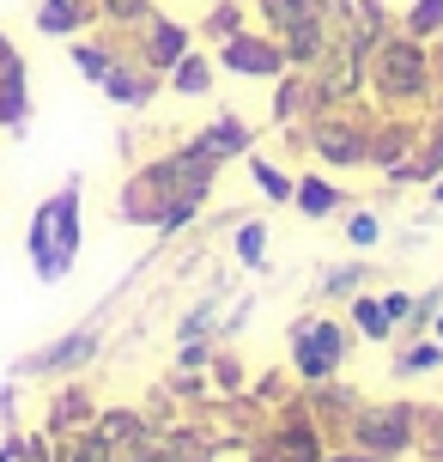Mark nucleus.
Wrapping results in <instances>:
<instances>
[{"mask_svg": "<svg viewBox=\"0 0 443 462\" xmlns=\"http://www.w3.org/2000/svg\"><path fill=\"white\" fill-rule=\"evenodd\" d=\"M212 310H219V304L201 299V304H194V310L183 317V323H176V335H183V341H188V335H212Z\"/></svg>", "mask_w": 443, "mask_h": 462, "instance_id": "obj_24", "label": "nucleus"}, {"mask_svg": "<svg viewBox=\"0 0 443 462\" xmlns=\"http://www.w3.org/2000/svg\"><path fill=\"white\" fill-rule=\"evenodd\" d=\"M183 49H194V31H188L183 19H164V13H146L140 24H134V55H140L152 73H164Z\"/></svg>", "mask_w": 443, "mask_h": 462, "instance_id": "obj_10", "label": "nucleus"}, {"mask_svg": "<svg viewBox=\"0 0 443 462\" xmlns=\"http://www.w3.org/2000/svg\"><path fill=\"white\" fill-rule=\"evenodd\" d=\"M104 19V6L97 0H37V13H31V24L43 31V37H86L92 24Z\"/></svg>", "mask_w": 443, "mask_h": 462, "instance_id": "obj_12", "label": "nucleus"}, {"mask_svg": "<svg viewBox=\"0 0 443 462\" xmlns=\"http://www.w3.org/2000/svg\"><path fill=\"white\" fill-rule=\"evenodd\" d=\"M243 171H249V183H256L261 195L274 201V208H292V183H298L292 171H280V164L261 159V152H243Z\"/></svg>", "mask_w": 443, "mask_h": 462, "instance_id": "obj_17", "label": "nucleus"}, {"mask_svg": "<svg viewBox=\"0 0 443 462\" xmlns=\"http://www.w3.org/2000/svg\"><path fill=\"white\" fill-rule=\"evenodd\" d=\"M431 208H443V177H438V183H431Z\"/></svg>", "mask_w": 443, "mask_h": 462, "instance_id": "obj_25", "label": "nucleus"}, {"mask_svg": "<svg viewBox=\"0 0 443 462\" xmlns=\"http://www.w3.org/2000/svg\"><path fill=\"white\" fill-rule=\"evenodd\" d=\"M340 208H347V189L334 183V177H322L316 164L298 171V183H292V213H303V219H334Z\"/></svg>", "mask_w": 443, "mask_h": 462, "instance_id": "obj_13", "label": "nucleus"}, {"mask_svg": "<svg viewBox=\"0 0 443 462\" xmlns=\"http://www.w3.org/2000/svg\"><path fill=\"white\" fill-rule=\"evenodd\" d=\"M352 323L347 317H298L292 323V371H298L310 390H322L334 371L352 359Z\"/></svg>", "mask_w": 443, "mask_h": 462, "instance_id": "obj_4", "label": "nucleus"}, {"mask_svg": "<svg viewBox=\"0 0 443 462\" xmlns=\"http://www.w3.org/2000/svg\"><path fill=\"white\" fill-rule=\"evenodd\" d=\"M97 346H104V323H79V328H68V335H55L49 346L24 353L19 377H73V371H86L97 359Z\"/></svg>", "mask_w": 443, "mask_h": 462, "instance_id": "obj_7", "label": "nucleus"}, {"mask_svg": "<svg viewBox=\"0 0 443 462\" xmlns=\"http://www.w3.org/2000/svg\"><path fill=\"white\" fill-rule=\"evenodd\" d=\"M347 323L358 341H371V346H389L395 335H407V323H413V299L407 292H352L347 299Z\"/></svg>", "mask_w": 443, "mask_h": 462, "instance_id": "obj_8", "label": "nucleus"}, {"mask_svg": "<svg viewBox=\"0 0 443 462\" xmlns=\"http://www.w3.org/2000/svg\"><path fill=\"white\" fill-rule=\"evenodd\" d=\"M24 122H31L24 61H19V55H6V61H0V128H6V134H24Z\"/></svg>", "mask_w": 443, "mask_h": 462, "instance_id": "obj_15", "label": "nucleus"}, {"mask_svg": "<svg viewBox=\"0 0 443 462\" xmlns=\"http://www.w3.org/2000/svg\"><path fill=\"white\" fill-rule=\"evenodd\" d=\"M249 140H256V134H249V122H243V116L219 110L201 134H188V152H201V159H212V164H231V159L249 152Z\"/></svg>", "mask_w": 443, "mask_h": 462, "instance_id": "obj_11", "label": "nucleus"}, {"mask_svg": "<svg viewBox=\"0 0 443 462\" xmlns=\"http://www.w3.org/2000/svg\"><path fill=\"white\" fill-rule=\"evenodd\" d=\"M413 432H420L413 402H365V408H352V450H365L371 462L407 457Z\"/></svg>", "mask_w": 443, "mask_h": 462, "instance_id": "obj_5", "label": "nucleus"}, {"mask_svg": "<svg viewBox=\"0 0 443 462\" xmlns=\"http://www.w3.org/2000/svg\"><path fill=\"white\" fill-rule=\"evenodd\" d=\"M164 86H170L176 97H212V86H219V61L201 55V49H183V55L164 68Z\"/></svg>", "mask_w": 443, "mask_h": 462, "instance_id": "obj_14", "label": "nucleus"}, {"mask_svg": "<svg viewBox=\"0 0 443 462\" xmlns=\"http://www.w3.org/2000/svg\"><path fill=\"white\" fill-rule=\"evenodd\" d=\"M310 146H316V164H340V171L371 164V134L352 116H334V110L310 116Z\"/></svg>", "mask_w": 443, "mask_h": 462, "instance_id": "obj_9", "label": "nucleus"}, {"mask_svg": "<svg viewBox=\"0 0 443 462\" xmlns=\"http://www.w3.org/2000/svg\"><path fill=\"white\" fill-rule=\"evenodd\" d=\"M212 177H219V164L183 146L176 159H158V164H146V171L128 177V189H122V219L158 231V219L170 208H183V201H207Z\"/></svg>", "mask_w": 443, "mask_h": 462, "instance_id": "obj_2", "label": "nucleus"}, {"mask_svg": "<svg viewBox=\"0 0 443 462\" xmlns=\"http://www.w3.org/2000/svg\"><path fill=\"white\" fill-rule=\"evenodd\" d=\"M231 255L249 274H261V268H267V219H243V226L231 231Z\"/></svg>", "mask_w": 443, "mask_h": 462, "instance_id": "obj_18", "label": "nucleus"}, {"mask_svg": "<svg viewBox=\"0 0 443 462\" xmlns=\"http://www.w3.org/2000/svg\"><path fill=\"white\" fill-rule=\"evenodd\" d=\"M420 371H443V346H438V335L431 341H413L407 353L395 359V377H420Z\"/></svg>", "mask_w": 443, "mask_h": 462, "instance_id": "obj_22", "label": "nucleus"}, {"mask_svg": "<svg viewBox=\"0 0 443 462\" xmlns=\"http://www.w3.org/2000/svg\"><path fill=\"white\" fill-rule=\"evenodd\" d=\"M365 79L376 86V97L389 104V110H407V104H420L431 92V55H425L420 37H407V31H389V37H376L365 49Z\"/></svg>", "mask_w": 443, "mask_h": 462, "instance_id": "obj_3", "label": "nucleus"}, {"mask_svg": "<svg viewBox=\"0 0 443 462\" xmlns=\"http://www.w3.org/2000/svg\"><path fill=\"white\" fill-rule=\"evenodd\" d=\"M340 237H347L352 250H376V244H383V213H371V208L347 213V219H340Z\"/></svg>", "mask_w": 443, "mask_h": 462, "instance_id": "obj_21", "label": "nucleus"}, {"mask_svg": "<svg viewBox=\"0 0 443 462\" xmlns=\"http://www.w3.org/2000/svg\"><path fill=\"white\" fill-rule=\"evenodd\" d=\"M212 61H219V73H231V79H261V86H274L280 73H292L285 43L274 37V31H261V24H243L237 37H225Z\"/></svg>", "mask_w": 443, "mask_h": 462, "instance_id": "obj_6", "label": "nucleus"}, {"mask_svg": "<svg viewBox=\"0 0 443 462\" xmlns=\"http://www.w3.org/2000/svg\"><path fill=\"white\" fill-rule=\"evenodd\" d=\"M365 262H347V268H328L322 274V299H352V292H365Z\"/></svg>", "mask_w": 443, "mask_h": 462, "instance_id": "obj_23", "label": "nucleus"}, {"mask_svg": "<svg viewBox=\"0 0 443 462\" xmlns=\"http://www.w3.org/2000/svg\"><path fill=\"white\" fill-rule=\"evenodd\" d=\"M256 6V19H261V31H274V37H285L292 24L303 19V13H316L322 0H249Z\"/></svg>", "mask_w": 443, "mask_h": 462, "instance_id": "obj_19", "label": "nucleus"}, {"mask_svg": "<svg viewBox=\"0 0 443 462\" xmlns=\"http://www.w3.org/2000/svg\"><path fill=\"white\" fill-rule=\"evenodd\" d=\"M86 177H68L61 189H49L31 226H24V255H31V274L43 286H61V280L79 268V244H86Z\"/></svg>", "mask_w": 443, "mask_h": 462, "instance_id": "obj_1", "label": "nucleus"}, {"mask_svg": "<svg viewBox=\"0 0 443 462\" xmlns=\"http://www.w3.org/2000/svg\"><path fill=\"white\" fill-rule=\"evenodd\" d=\"M322 439H316V426L310 420H292V426H280L274 432V444L261 450V462H322Z\"/></svg>", "mask_w": 443, "mask_h": 462, "instance_id": "obj_16", "label": "nucleus"}, {"mask_svg": "<svg viewBox=\"0 0 443 462\" xmlns=\"http://www.w3.org/2000/svg\"><path fill=\"white\" fill-rule=\"evenodd\" d=\"M401 31H407V37H420V43L443 37V0H413V6L401 13Z\"/></svg>", "mask_w": 443, "mask_h": 462, "instance_id": "obj_20", "label": "nucleus"}]
</instances>
